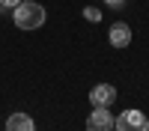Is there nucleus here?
Masks as SVG:
<instances>
[{
	"label": "nucleus",
	"mask_w": 149,
	"mask_h": 131,
	"mask_svg": "<svg viewBox=\"0 0 149 131\" xmlns=\"http://www.w3.org/2000/svg\"><path fill=\"white\" fill-rule=\"evenodd\" d=\"M18 3H21V0H0V12H12Z\"/></svg>",
	"instance_id": "6e6552de"
},
{
	"label": "nucleus",
	"mask_w": 149,
	"mask_h": 131,
	"mask_svg": "<svg viewBox=\"0 0 149 131\" xmlns=\"http://www.w3.org/2000/svg\"><path fill=\"white\" fill-rule=\"evenodd\" d=\"M107 39L113 48H128L131 45V27L125 21H113L110 24V30H107Z\"/></svg>",
	"instance_id": "39448f33"
},
{
	"label": "nucleus",
	"mask_w": 149,
	"mask_h": 131,
	"mask_svg": "<svg viewBox=\"0 0 149 131\" xmlns=\"http://www.w3.org/2000/svg\"><path fill=\"white\" fill-rule=\"evenodd\" d=\"M48 18V12L42 3H33V0H21V3L12 9V21H15L18 30H39Z\"/></svg>",
	"instance_id": "f257e3e1"
},
{
	"label": "nucleus",
	"mask_w": 149,
	"mask_h": 131,
	"mask_svg": "<svg viewBox=\"0 0 149 131\" xmlns=\"http://www.w3.org/2000/svg\"><path fill=\"white\" fill-rule=\"evenodd\" d=\"M86 131H113V113L107 107H95L86 116Z\"/></svg>",
	"instance_id": "7ed1b4c3"
},
{
	"label": "nucleus",
	"mask_w": 149,
	"mask_h": 131,
	"mask_svg": "<svg viewBox=\"0 0 149 131\" xmlns=\"http://www.w3.org/2000/svg\"><path fill=\"white\" fill-rule=\"evenodd\" d=\"M6 131H36V125L27 113H12L6 119Z\"/></svg>",
	"instance_id": "423d86ee"
},
{
	"label": "nucleus",
	"mask_w": 149,
	"mask_h": 131,
	"mask_svg": "<svg viewBox=\"0 0 149 131\" xmlns=\"http://www.w3.org/2000/svg\"><path fill=\"white\" fill-rule=\"evenodd\" d=\"M113 131H149V119L140 110H122L113 119Z\"/></svg>",
	"instance_id": "f03ea898"
},
{
	"label": "nucleus",
	"mask_w": 149,
	"mask_h": 131,
	"mask_svg": "<svg viewBox=\"0 0 149 131\" xmlns=\"http://www.w3.org/2000/svg\"><path fill=\"white\" fill-rule=\"evenodd\" d=\"M84 18H86V21H93V24H95V21H102V9L86 6V9H84Z\"/></svg>",
	"instance_id": "0eeeda50"
},
{
	"label": "nucleus",
	"mask_w": 149,
	"mask_h": 131,
	"mask_svg": "<svg viewBox=\"0 0 149 131\" xmlns=\"http://www.w3.org/2000/svg\"><path fill=\"white\" fill-rule=\"evenodd\" d=\"M90 101L95 107H110L116 101V87L113 83H95V87L90 89Z\"/></svg>",
	"instance_id": "20e7f679"
},
{
	"label": "nucleus",
	"mask_w": 149,
	"mask_h": 131,
	"mask_svg": "<svg viewBox=\"0 0 149 131\" xmlns=\"http://www.w3.org/2000/svg\"><path fill=\"white\" fill-rule=\"evenodd\" d=\"M104 3L113 6V9H122V6H125V0H104Z\"/></svg>",
	"instance_id": "1a4fd4ad"
}]
</instances>
